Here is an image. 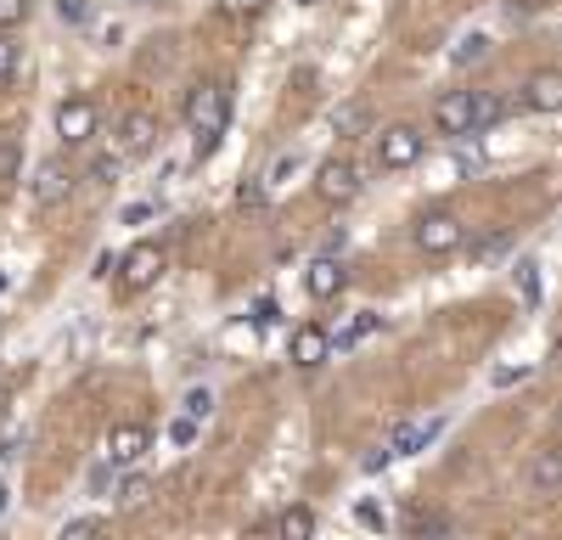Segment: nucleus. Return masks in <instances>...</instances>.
<instances>
[{"mask_svg": "<svg viewBox=\"0 0 562 540\" xmlns=\"http://www.w3.org/2000/svg\"><path fill=\"white\" fill-rule=\"evenodd\" d=\"M29 18V0H0V29H18Z\"/></svg>", "mask_w": 562, "mask_h": 540, "instance_id": "nucleus-27", "label": "nucleus"}, {"mask_svg": "<svg viewBox=\"0 0 562 540\" xmlns=\"http://www.w3.org/2000/svg\"><path fill=\"white\" fill-rule=\"evenodd\" d=\"M180 113H186V124H192V135H198V158H209L214 142L225 135V124H231V90L220 79H198L192 90H186Z\"/></svg>", "mask_w": 562, "mask_h": 540, "instance_id": "nucleus-1", "label": "nucleus"}, {"mask_svg": "<svg viewBox=\"0 0 562 540\" xmlns=\"http://www.w3.org/2000/svg\"><path fill=\"white\" fill-rule=\"evenodd\" d=\"M529 484L540 495H557L562 490V439H551L546 450H535V462H529Z\"/></svg>", "mask_w": 562, "mask_h": 540, "instance_id": "nucleus-15", "label": "nucleus"}, {"mask_svg": "<svg viewBox=\"0 0 562 540\" xmlns=\"http://www.w3.org/2000/svg\"><path fill=\"white\" fill-rule=\"evenodd\" d=\"M524 378H529V367H506V372H495L490 383H495V389H512V383H524Z\"/></svg>", "mask_w": 562, "mask_h": 540, "instance_id": "nucleus-33", "label": "nucleus"}, {"mask_svg": "<svg viewBox=\"0 0 562 540\" xmlns=\"http://www.w3.org/2000/svg\"><path fill=\"white\" fill-rule=\"evenodd\" d=\"M315 198L321 203H333V209H344V203H355L360 198V164L355 158H321L315 164Z\"/></svg>", "mask_w": 562, "mask_h": 540, "instance_id": "nucleus-3", "label": "nucleus"}, {"mask_svg": "<svg viewBox=\"0 0 562 540\" xmlns=\"http://www.w3.org/2000/svg\"><path fill=\"white\" fill-rule=\"evenodd\" d=\"M270 0H220V12L225 18H254V12H265Z\"/></svg>", "mask_w": 562, "mask_h": 540, "instance_id": "nucleus-26", "label": "nucleus"}, {"mask_svg": "<svg viewBox=\"0 0 562 540\" xmlns=\"http://www.w3.org/2000/svg\"><path fill=\"white\" fill-rule=\"evenodd\" d=\"M400 529H405V535H445L450 518L434 513V507H405V513H400Z\"/></svg>", "mask_w": 562, "mask_h": 540, "instance_id": "nucleus-18", "label": "nucleus"}, {"mask_svg": "<svg viewBox=\"0 0 562 540\" xmlns=\"http://www.w3.org/2000/svg\"><path fill=\"white\" fill-rule=\"evenodd\" d=\"M434 124H439V135H450V142L479 135V97L473 90H450V97H439L434 102Z\"/></svg>", "mask_w": 562, "mask_h": 540, "instance_id": "nucleus-4", "label": "nucleus"}, {"mask_svg": "<svg viewBox=\"0 0 562 540\" xmlns=\"http://www.w3.org/2000/svg\"><path fill=\"white\" fill-rule=\"evenodd\" d=\"M7 507H12V490H7V484H0V513H7Z\"/></svg>", "mask_w": 562, "mask_h": 540, "instance_id": "nucleus-36", "label": "nucleus"}, {"mask_svg": "<svg viewBox=\"0 0 562 540\" xmlns=\"http://www.w3.org/2000/svg\"><path fill=\"white\" fill-rule=\"evenodd\" d=\"M113 135H119V153L124 158H147L158 147V119L153 113H124Z\"/></svg>", "mask_w": 562, "mask_h": 540, "instance_id": "nucleus-12", "label": "nucleus"}, {"mask_svg": "<svg viewBox=\"0 0 562 540\" xmlns=\"http://www.w3.org/2000/svg\"><path fill=\"white\" fill-rule=\"evenodd\" d=\"M147 214H153V203H130V209H124V225H135V220H147Z\"/></svg>", "mask_w": 562, "mask_h": 540, "instance_id": "nucleus-35", "label": "nucleus"}, {"mask_svg": "<svg viewBox=\"0 0 562 540\" xmlns=\"http://www.w3.org/2000/svg\"><path fill=\"white\" fill-rule=\"evenodd\" d=\"M102 524L97 518H74V524H63V540H85V535H97Z\"/></svg>", "mask_w": 562, "mask_h": 540, "instance_id": "nucleus-30", "label": "nucleus"}, {"mask_svg": "<svg viewBox=\"0 0 562 540\" xmlns=\"http://www.w3.org/2000/svg\"><path fill=\"white\" fill-rule=\"evenodd\" d=\"M326 355H333V327H315V322L293 327V338H288L293 367H326Z\"/></svg>", "mask_w": 562, "mask_h": 540, "instance_id": "nucleus-9", "label": "nucleus"}, {"mask_svg": "<svg viewBox=\"0 0 562 540\" xmlns=\"http://www.w3.org/2000/svg\"><path fill=\"white\" fill-rule=\"evenodd\" d=\"M18 169H23V147L12 142V135H7V142H0V187H12V180H18Z\"/></svg>", "mask_w": 562, "mask_h": 540, "instance_id": "nucleus-20", "label": "nucleus"}, {"mask_svg": "<svg viewBox=\"0 0 562 540\" xmlns=\"http://www.w3.org/2000/svg\"><path fill=\"white\" fill-rule=\"evenodd\" d=\"M371 333H378V315H371V310L344 315V322L333 327V349H355V344H360V338H371Z\"/></svg>", "mask_w": 562, "mask_h": 540, "instance_id": "nucleus-16", "label": "nucleus"}, {"mask_svg": "<svg viewBox=\"0 0 562 540\" xmlns=\"http://www.w3.org/2000/svg\"><path fill=\"white\" fill-rule=\"evenodd\" d=\"M164 270H169V248L153 243V237H140V243H130L124 259H119V288H124V293H147V288L164 282Z\"/></svg>", "mask_w": 562, "mask_h": 540, "instance_id": "nucleus-2", "label": "nucleus"}, {"mask_svg": "<svg viewBox=\"0 0 562 540\" xmlns=\"http://www.w3.org/2000/svg\"><path fill=\"white\" fill-rule=\"evenodd\" d=\"M7 288H12V277H7V270H0V293H7Z\"/></svg>", "mask_w": 562, "mask_h": 540, "instance_id": "nucleus-37", "label": "nucleus"}, {"mask_svg": "<svg viewBox=\"0 0 562 540\" xmlns=\"http://www.w3.org/2000/svg\"><path fill=\"white\" fill-rule=\"evenodd\" d=\"M524 102H529L535 113H562V68H540V74H529Z\"/></svg>", "mask_w": 562, "mask_h": 540, "instance_id": "nucleus-14", "label": "nucleus"}, {"mask_svg": "<svg viewBox=\"0 0 562 540\" xmlns=\"http://www.w3.org/2000/svg\"><path fill=\"white\" fill-rule=\"evenodd\" d=\"M461 237H467V225H461L450 209H428V214L416 220V248H422V254H456Z\"/></svg>", "mask_w": 562, "mask_h": 540, "instance_id": "nucleus-5", "label": "nucleus"}, {"mask_svg": "<svg viewBox=\"0 0 562 540\" xmlns=\"http://www.w3.org/2000/svg\"><path fill=\"white\" fill-rule=\"evenodd\" d=\"M389 462H394V450H389V445H378V450H371V457H366V473H383Z\"/></svg>", "mask_w": 562, "mask_h": 540, "instance_id": "nucleus-32", "label": "nucleus"}, {"mask_svg": "<svg viewBox=\"0 0 562 540\" xmlns=\"http://www.w3.org/2000/svg\"><path fill=\"white\" fill-rule=\"evenodd\" d=\"M113 502L130 513V507H140V502H147V479H140V473H130V479H119V495H113Z\"/></svg>", "mask_w": 562, "mask_h": 540, "instance_id": "nucleus-21", "label": "nucleus"}, {"mask_svg": "<svg viewBox=\"0 0 562 540\" xmlns=\"http://www.w3.org/2000/svg\"><path fill=\"white\" fill-rule=\"evenodd\" d=\"M366 119H371V113H366V102H349V108L338 113V135H355V130H366Z\"/></svg>", "mask_w": 562, "mask_h": 540, "instance_id": "nucleus-25", "label": "nucleus"}, {"mask_svg": "<svg viewBox=\"0 0 562 540\" xmlns=\"http://www.w3.org/2000/svg\"><path fill=\"white\" fill-rule=\"evenodd\" d=\"M349 288V265L344 259H333V254H321V259H310V270H304V293L315 299V304H326V299H338Z\"/></svg>", "mask_w": 562, "mask_h": 540, "instance_id": "nucleus-8", "label": "nucleus"}, {"mask_svg": "<svg viewBox=\"0 0 562 540\" xmlns=\"http://www.w3.org/2000/svg\"><path fill=\"white\" fill-rule=\"evenodd\" d=\"M518 293H524L529 304L540 299V277H535V265H518Z\"/></svg>", "mask_w": 562, "mask_h": 540, "instance_id": "nucleus-29", "label": "nucleus"}, {"mask_svg": "<svg viewBox=\"0 0 562 540\" xmlns=\"http://www.w3.org/2000/svg\"><path fill=\"white\" fill-rule=\"evenodd\" d=\"M490 57V34H467L461 45H456V52H450V63L456 68H473V63H484Z\"/></svg>", "mask_w": 562, "mask_h": 540, "instance_id": "nucleus-19", "label": "nucleus"}, {"mask_svg": "<svg viewBox=\"0 0 562 540\" xmlns=\"http://www.w3.org/2000/svg\"><path fill=\"white\" fill-rule=\"evenodd\" d=\"M439 428H445V417H439V412L411 417V423H400V428L389 434V450H394V457H416V450H428V445L439 439Z\"/></svg>", "mask_w": 562, "mask_h": 540, "instance_id": "nucleus-13", "label": "nucleus"}, {"mask_svg": "<svg viewBox=\"0 0 562 540\" xmlns=\"http://www.w3.org/2000/svg\"><path fill=\"white\" fill-rule=\"evenodd\" d=\"M355 524H366V529H383V513L371 507V502H360V507H355Z\"/></svg>", "mask_w": 562, "mask_h": 540, "instance_id": "nucleus-31", "label": "nucleus"}, {"mask_svg": "<svg viewBox=\"0 0 562 540\" xmlns=\"http://www.w3.org/2000/svg\"><path fill=\"white\" fill-rule=\"evenodd\" d=\"M147 445H153V428L147 423H119L108 434V462L113 468H135L140 457H147Z\"/></svg>", "mask_w": 562, "mask_h": 540, "instance_id": "nucleus-10", "label": "nucleus"}, {"mask_svg": "<svg viewBox=\"0 0 562 540\" xmlns=\"http://www.w3.org/2000/svg\"><path fill=\"white\" fill-rule=\"evenodd\" d=\"M63 18L68 23H85V0H63Z\"/></svg>", "mask_w": 562, "mask_h": 540, "instance_id": "nucleus-34", "label": "nucleus"}, {"mask_svg": "<svg viewBox=\"0 0 562 540\" xmlns=\"http://www.w3.org/2000/svg\"><path fill=\"white\" fill-rule=\"evenodd\" d=\"M68 192H74V169L63 158H45L34 169V203L40 209H57V203H68Z\"/></svg>", "mask_w": 562, "mask_h": 540, "instance_id": "nucleus-11", "label": "nucleus"}, {"mask_svg": "<svg viewBox=\"0 0 562 540\" xmlns=\"http://www.w3.org/2000/svg\"><path fill=\"white\" fill-rule=\"evenodd\" d=\"M169 439H175V450H186V445L198 439V417H192V412H186V417H175V423H169Z\"/></svg>", "mask_w": 562, "mask_h": 540, "instance_id": "nucleus-24", "label": "nucleus"}, {"mask_svg": "<svg viewBox=\"0 0 562 540\" xmlns=\"http://www.w3.org/2000/svg\"><path fill=\"white\" fill-rule=\"evenodd\" d=\"M248 322H254V327H276V322H281V304H276V299H254Z\"/></svg>", "mask_w": 562, "mask_h": 540, "instance_id": "nucleus-23", "label": "nucleus"}, {"mask_svg": "<svg viewBox=\"0 0 562 540\" xmlns=\"http://www.w3.org/2000/svg\"><path fill=\"white\" fill-rule=\"evenodd\" d=\"M12 74H18V40H12V29H0V85Z\"/></svg>", "mask_w": 562, "mask_h": 540, "instance_id": "nucleus-22", "label": "nucleus"}, {"mask_svg": "<svg viewBox=\"0 0 562 540\" xmlns=\"http://www.w3.org/2000/svg\"><path fill=\"white\" fill-rule=\"evenodd\" d=\"M57 135H63V147H85L90 135H97V102L90 97H63L57 102Z\"/></svg>", "mask_w": 562, "mask_h": 540, "instance_id": "nucleus-7", "label": "nucleus"}, {"mask_svg": "<svg viewBox=\"0 0 562 540\" xmlns=\"http://www.w3.org/2000/svg\"><path fill=\"white\" fill-rule=\"evenodd\" d=\"M276 535H281V540H310V535H315V507L293 502L288 513L276 518Z\"/></svg>", "mask_w": 562, "mask_h": 540, "instance_id": "nucleus-17", "label": "nucleus"}, {"mask_svg": "<svg viewBox=\"0 0 562 540\" xmlns=\"http://www.w3.org/2000/svg\"><path fill=\"white\" fill-rule=\"evenodd\" d=\"M422 130L416 124H389L383 135H378V164L383 169H411V164H422Z\"/></svg>", "mask_w": 562, "mask_h": 540, "instance_id": "nucleus-6", "label": "nucleus"}, {"mask_svg": "<svg viewBox=\"0 0 562 540\" xmlns=\"http://www.w3.org/2000/svg\"><path fill=\"white\" fill-rule=\"evenodd\" d=\"M186 412H192V417L203 423V417L214 412V394H209V389H192V394H186Z\"/></svg>", "mask_w": 562, "mask_h": 540, "instance_id": "nucleus-28", "label": "nucleus"}]
</instances>
